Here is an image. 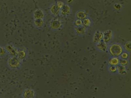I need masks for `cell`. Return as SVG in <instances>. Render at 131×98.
I'll list each match as a JSON object with an SVG mask.
<instances>
[{
	"label": "cell",
	"mask_w": 131,
	"mask_h": 98,
	"mask_svg": "<svg viewBox=\"0 0 131 98\" xmlns=\"http://www.w3.org/2000/svg\"><path fill=\"white\" fill-rule=\"evenodd\" d=\"M109 52L112 57H119L123 51L122 45L118 43L111 44L108 48Z\"/></svg>",
	"instance_id": "1"
},
{
	"label": "cell",
	"mask_w": 131,
	"mask_h": 98,
	"mask_svg": "<svg viewBox=\"0 0 131 98\" xmlns=\"http://www.w3.org/2000/svg\"><path fill=\"white\" fill-rule=\"evenodd\" d=\"M22 61L17 57L12 56L8 59L7 65L9 68L12 69H18L21 65Z\"/></svg>",
	"instance_id": "2"
},
{
	"label": "cell",
	"mask_w": 131,
	"mask_h": 98,
	"mask_svg": "<svg viewBox=\"0 0 131 98\" xmlns=\"http://www.w3.org/2000/svg\"><path fill=\"white\" fill-rule=\"evenodd\" d=\"M36 93L34 90L26 88L23 90L21 94L22 98H36Z\"/></svg>",
	"instance_id": "3"
},
{
	"label": "cell",
	"mask_w": 131,
	"mask_h": 98,
	"mask_svg": "<svg viewBox=\"0 0 131 98\" xmlns=\"http://www.w3.org/2000/svg\"><path fill=\"white\" fill-rule=\"evenodd\" d=\"M103 40L106 43L109 42L113 39V31L111 30H106L103 33Z\"/></svg>",
	"instance_id": "4"
},
{
	"label": "cell",
	"mask_w": 131,
	"mask_h": 98,
	"mask_svg": "<svg viewBox=\"0 0 131 98\" xmlns=\"http://www.w3.org/2000/svg\"><path fill=\"white\" fill-rule=\"evenodd\" d=\"M5 49L8 53L13 56H16L17 55L18 50L12 44H8L6 45Z\"/></svg>",
	"instance_id": "5"
},
{
	"label": "cell",
	"mask_w": 131,
	"mask_h": 98,
	"mask_svg": "<svg viewBox=\"0 0 131 98\" xmlns=\"http://www.w3.org/2000/svg\"><path fill=\"white\" fill-rule=\"evenodd\" d=\"M103 33L101 31H95L93 35V41L95 43H98L103 40Z\"/></svg>",
	"instance_id": "6"
},
{
	"label": "cell",
	"mask_w": 131,
	"mask_h": 98,
	"mask_svg": "<svg viewBox=\"0 0 131 98\" xmlns=\"http://www.w3.org/2000/svg\"><path fill=\"white\" fill-rule=\"evenodd\" d=\"M96 46L98 50L103 52H106L108 48L107 43L103 40L97 43Z\"/></svg>",
	"instance_id": "7"
},
{
	"label": "cell",
	"mask_w": 131,
	"mask_h": 98,
	"mask_svg": "<svg viewBox=\"0 0 131 98\" xmlns=\"http://www.w3.org/2000/svg\"><path fill=\"white\" fill-rule=\"evenodd\" d=\"M62 25V22L59 20L56 19L53 20L50 24V26L51 29L56 30L59 29Z\"/></svg>",
	"instance_id": "8"
},
{
	"label": "cell",
	"mask_w": 131,
	"mask_h": 98,
	"mask_svg": "<svg viewBox=\"0 0 131 98\" xmlns=\"http://www.w3.org/2000/svg\"><path fill=\"white\" fill-rule=\"evenodd\" d=\"M71 11V8L68 5H64L63 7L60 9V12L63 16H66L70 14Z\"/></svg>",
	"instance_id": "9"
},
{
	"label": "cell",
	"mask_w": 131,
	"mask_h": 98,
	"mask_svg": "<svg viewBox=\"0 0 131 98\" xmlns=\"http://www.w3.org/2000/svg\"><path fill=\"white\" fill-rule=\"evenodd\" d=\"M120 59L117 57H112L108 60L109 65L117 66L119 65Z\"/></svg>",
	"instance_id": "10"
},
{
	"label": "cell",
	"mask_w": 131,
	"mask_h": 98,
	"mask_svg": "<svg viewBox=\"0 0 131 98\" xmlns=\"http://www.w3.org/2000/svg\"><path fill=\"white\" fill-rule=\"evenodd\" d=\"M76 16L78 19L83 20L87 17V14L84 10H79L76 13Z\"/></svg>",
	"instance_id": "11"
},
{
	"label": "cell",
	"mask_w": 131,
	"mask_h": 98,
	"mask_svg": "<svg viewBox=\"0 0 131 98\" xmlns=\"http://www.w3.org/2000/svg\"><path fill=\"white\" fill-rule=\"evenodd\" d=\"M117 73L120 75H124L127 74V66L119 65L117 66Z\"/></svg>",
	"instance_id": "12"
},
{
	"label": "cell",
	"mask_w": 131,
	"mask_h": 98,
	"mask_svg": "<svg viewBox=\"0 0 131 98\" xmlns=\"http://www.w3.org/2000/svg\"><path fill=\"white\" fill-rule=\"evenodd\" d=\"M74 30L78 34L83 35L86 33V27L82 26L80 27H75Z\"/></svg>",
	"instance_id": "13"
},
{
	"label": "cell",
	"mask_w": 131,
	"mask_h": 98,
	"mask_svg": "<svg viewBox=\"0 0 131 98\" xmlns=\"http://www.w3.org/2000/svg\"><path fill=\"white\" fill-rule=\"evenodd\" d=\"M60 9L57 6V5L53 4L51 6L50 10L51 14L54 16H57L60 13Z\"/></svg>",
	"instance_id": "14"
},
{
	"label": "cell",
	"mask_w": 131,
	"mask_h": 98,
	"mask_svg": "<svg viewBox=\"0 0 131 98\" xmlns=\"http://www.w3.org/2000/svg\"><path fill=\"white\" fill-rule=\"evenodd\" d=\"M44 12L40 9H37L35 10L34 13V16L35 19H42L44 17Z\"/></svg>",
	"instance_id": "15"
},
{
	"label": "cell",
	"mask_w": 131,
	"mask_h": 98,
	"mask_svg": "<svg viewBox=\"0 0 131 98\" xmlns=\"http://www.w3.org/2000/svg\"><path fill=\"white\" fill-rule=\"evenodd\" d=\"M26 56V53L24 51H23V50L18 51V50L16 57H17L19 59L22 61L25 58Z\"/></svg>",
	"instance_id": "16"
},
{
	"label": "cell",
	"mask_w": 131,
	"mask_h": 98,
	"mask_svg": "<svg viewBox=\"0 0 131 98\" xmlns=\"http://www.w3.org/2000/svg\"><path fill=\"white\" fill-rule=\"evenodd\" d=\"M108 70L109 72L111 74H113L117 73V66L109 65Z\"/></svg>",
	"instance_id": "17"
},
{
	"label": "cell",
	"mask_w": 131,
	"mask_h": 98,
	"mask_svg": "<svg viewBox=\"0 0 131 98\" xmlns=\"http://www.w3.org/2000/svg\"><path fill=\"white\" fill-rule=\"evenodd\" d=\"M83 26L87 27H90L92 24V21L89 18H86L82 20Z\"/></svg>",
	"instance_id": "18"
},
{
	"label": "cell",
	"mask_w": 131,
	"mask_h": 98,
	"mask_svg": "<svg viewBox=\"0 0 131 98\" xmlns=\"http://www.w3.org/2000/svg\"><path fill=\"white\" fill-rule=\"evenodd\" d=\"M44 23V21L42 19H35L34 23L36 26L38 27H41L43 25Z\"/></svg>",
	"instance_id": "19"
},
{
	"label": "cell",
	"mask_w": 131,
	"mask_h": 98,
	"mask_svg": "<svg viewBox=\"0 0 131 98\" xmlns=\"http://www.w3.org/2000/svg\"><path fill=\"white\" fill-rule=\"evenodd\" d=\"M129 64V61L127 59H120L119 65L127 66Z\"/></svg>",
	"instance_id": "20"
},
{
	"label": "cell",
	"mask_w": 131,
	"mask_h": 98,
	"mask_svg": "<svg viewBox=\"0 0 131 98\" xmlns=\"http://www.w3.org/2000/svg\"><path fill=\"white\" fill-rule=\"evenodd\" d=\"M131 43L130 41L127 42L125 45V48L126 51L128 52L131 51Z\"/></svg>",
	"instance_id": "21"
},
{
	"label": "cell",
	"mask_w": 131,
	"mask_h": 98,
	"mask_svg": "<svg viewBox=\"0 0 131 98\" xmlns=\"http://www.w3.org/2000/svg\"><path fill=\"white\" fill-rule=\"evenodd\" d=\"M74 24L75 27L82 26H83L82 20L77 19L74 21Z\"/></svg>",
	"instance_id": "22"
},
{
	"label": "cell",
	"mask_w": 131,
	"mask_h": 98,
	"mask_svg": "<svg viewBox=\"0 0 131 98\" xmlns=\"http://www.w3.org/2000/svg\"><path fill=\"white\" fill-rule=\"evenodd\" d=\"M6 53V51L5 48L2 46H0V57H2L5 55Z\"/></svg>",
	"instance_id": "23"
},
{
	"label": "cell",
	"mask_w": 131,
	"mask_h": 98,
	"mask_svg": "<svg viewBox=\"0 0 131 98\" xmlns=\"http://www.w3.org/2000/svg\"><path fill=\"white\" fill-rule=\"evenodd\" d=\"M120 56L121 59H127L128 57V54L127 52H123Z\"/></svg>",
	"instance_id": "24"
},
{
	"label": "cell",
	"mask_w": 131,
	"mask_h": 98,
	"mask_svg": "<svg viewBox=\"0 0 131 98\" xmlns=\"http://www.w3.org/2000/svg\"><path fill=\"white\" fill-rule=\"evenodd\" d=\"M57 5L60 9H61L64 5V3L61 1H58L57 3Z\"/></svg>",
	"instance_id": "25"
},
{
	"label": "cell",
	"mask_w": 131,
	"mask_h": 98,
	"mask_svg": "<svg viewBox=\"0 0 131 98\" xmlns=\"http://www.w3.org/2000/svg\"><path fill=\"white\" fill-rule=\"evenodd\" d=\"M114 7L116 10H120L121 9L122 6L120 4H118V3H116L114 5Z\"/></svg>",
	"instance_id": "26"
}]
</instances>
